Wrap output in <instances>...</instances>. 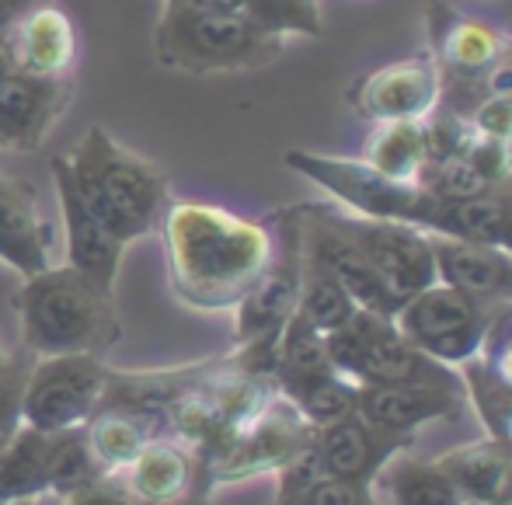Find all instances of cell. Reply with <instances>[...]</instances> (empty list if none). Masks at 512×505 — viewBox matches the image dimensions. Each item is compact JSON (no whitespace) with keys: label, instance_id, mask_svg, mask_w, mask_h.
<instances>
[{"label":"cell","instance_id":"83f0119b","mask_svg":"<svg viewBox=\"0 0 512 505\" xmlns=\"http://www.w3.org/2000/svg\"><path fill=\"white\" fill-rule=\"evenodd\" d=\"M304 244V241H300ZM297 310L314 324L317 331H335L356 314V303H352L349 293L342 290L335 276L324 269L317 258H310L304 251V279H300V300H297Z\"/></svg>","mask_w":512,"mask_h":505},{"label":"cell","instance_id":"d4e9b609","mask_svg":"<svg viewBox=\"0 0 512 505\" xmlns=\"http://www.w3.org/2000/svg\"><path fill=\"white\" fill-rule=\"evenodd\" d=\"M49 453L53 432L21 425L11 443L0 450V505H11L35 495H49Z\"/></svg>","mask_w":512,"mask_h":505},{"label":"cell","instance_id":"2e32d148","mask_svg":"<svg viewBox=\"0 0 512 505\" xmlns=\"http://www.w3.org/2000/svg\"><path fill=\"white\" fill-rule=\"evenodd\" d=\"M411 443H415V436L384 432L373 422H366L359 411H352V415L314 432V457L321 464V471L331 474V478L373 485L377 474L394 457H401Z\"/></svg>","mask_w":512,"mask_h":505},{"label":"cell","instance_id":"6da1fadb","mask_svg":"<svg viewBox=\"0 0 512 505\" xmlns=\"http://www.w3.org/2000/svg\"><path fill=\"white\" fill-rule=\"evenodd\" d=\"M154 234L175 300L203 314L234 310L276 251L272 216H244L203 199H168Z\"/></svg>","mask_w":512,"mask_h":505},{"label":"cell","instance_id":"ba28073f","mask_svg":"<svg viewBox=\"0 0 512 505\" xmlns=\"http://www.w3.org/2000/svg\"><path fill=\"white\" fill-rule=\"evenodd\" d=\"M108 384V363L98 356H35L25 384L21 418L39 432L88 425Z\"/></svg>","mask_w":512,"mask_h":505},{"label":"cell","instance_id":"cb8c5ba5","mask_svg":"<svg viewBox=\"0 0 512 505\" xmlns=\"http://www.w3.org/2000/svg\"><path fill=\"white\" fill-rule=\"evenodd\" d=\"M359 161H366L373 171L394 178V182H418L429 164L425 119L373 122Z\"/></svg>","mask_w":512,"mask_h":505},{"label":"cell","instance_id":"30bf717a","mask_svg":"<svg viewBox=\"0 0 512 505\" xmlns=\"http://www.w3.org/2000/svg\"><path fill=\"white\" fill-rule=\"evenodd\" d=\"M331 206H335V202H331ZM335 220L398 303H405L408 297H415L418 290L436 283L432 234L411 227V223L356 216L342 206H335Z\"/></svg>","mask_w":512,"mask_h":505},{"label":"cell","instance_id":"e575fe53","mask_svg":"<svg viewBox=\"0 0 512 505\" xmlns=\"http://www.w3.org/2000/svg\"><path fill=\"white\" fill-rule=\"evenodd\" d=\"M467 119H471V129L478 136H492V140L512 143V98L485 95L467 112Z\"/></svg>","mask_w":512,"mask_h":505},{"label":"cell","instance_id":"52a82bcc","mask_svg":"<svg viewBox=\"0 0 512 505\" xmlns=\"http://www.w3.org/2000/svg\"><path fill=\"white\" fill-rule=\"evenodd\" d=\"M492 310L446 283H432L408 297L394 314L398 331L429 359L460 370L481 352Z\"/></svg>","mask_w":512,"mask_h":505},{"label":"cell","instance_id":"4dcf8cb0","mask_svg":"<svg viewBox=\"0 0 512 505\" xmlns=\"http://www.w3.org/2000/svg\"><path fill=\"white\" fill-rule=\"evenodd\" d=\"M35 356L28 349L14 352L7 359L4 373H0V450L14 439V432L25 425L21 418V401H25V384H28V373H32Z\"/></svg>","mask_w":512,"mask_h":505},{"label":"cell","instance_id":"ac0fdd59","mask_svg":"<svg viewBox=\"0 0 512 505\" xmlns=\"http://www.w3.org/2000/svg\"><path fill=\"white\" fill-rule=\"evenodd\" d=\"M126 488L147 505H178L213 495L209 485V467L203 464L192 446L178 443L171 436H161L126 467L119 471Z\"/></svg>","mask_w":512,"mask_h":505},{"label":"cell","instance_id":"7c38bea8","mask_svg":"<svg viewBox=\"0 0 512 505\" xmlns=\"http://www.w3.org/2000/svg\"><path fill=\"white\" fill-rule=\"evenodd\" d=\"M0 49L21 74L39 81H74L81 32L56 0H32L0 25Z\"/></svg>","mask_w":512,"mask_h":505},{"label":"cell","instance_id":"74e56055","mask_svg":"<svg viewBox=\"0 0 512 505\" xmlns=\"http://www.w3.org/2000/svg\"><path fill=\"white\" fill-rule=\"evenodd\" d=\"M182 4L213 7V11H244V0H182Z\"/></svg>","mask_w":512,"mask_h":505},{"label":"cell","instance_id":"f1b7e54d","mask_svg":"<svg viewBox=\"0 0 512 505\" xmlns=\"http://www.w3.org/2000/svg\"><path fill=\"white\" fill-rule=\"evenodd\" d=\"M105 467L95 460L88 446V436L81 429L53 432V453H49V495L67 499V495L81 492L95 478H102Z\"/></svg>","mask_w":512,"mask_h":505},{"label":"cell","instance_id":"5bb4252c","mask_svg":"<svg viewBox=\"0 0 512 505\" xmlns=\"http://www.w3.org/2000/svg\"><path fill=\"white\" fill-rule=\"evenodd\" d=\"M443 98V74L429 49L370 70L349 91V105L370 122L425 119Z\"/></svg>","mask_w":512,"mask_h":505},{"label":"cell","instance_id":"7a4b0ae2","mask_svg":"<svg viewBox=\"0 0 512 505\" xmlns=\"http://www.w3.org/2000/svg\"><path fill=\"white\" fill-rule=\"evenodd\" d=\"M21 349L32 356H98L105 359L119 345L122 321L115 310V290L98 286L74 265H49L28 276L14 293Z\"/></svg>","mask_w":512,"mask_h":505},{"label":"cell","instance_id":"60d3db41","mask_svg":"<svg viewBox=\"0 0 512 505\" xmlns=\"http://www.w3.org/2000/svg\"><path fill=\"white\" fill-rule=\"evenodd\" d=\"M0 25H4V21H0Z\"/></svg>","mask_w":512,"mask_h":505},{"label":"cell","instance_id":"277c9868","mask_svg":"<svg viewBox=\"0 0 512 505\" xmlns=\"http://www.w3.org/2000/svg\"><path fill=\"white\" fill-rule=\"evenodd\" d=\"M154 49L164 67L182 74H237L276 63L286 42L258 28L248 11H213L164 0Z\"/></svg>","mask_w":512,"mask_h":505},{"label":"cell","instance_id":"9a60e30c","mask_svg":"<svg viewBox=\"0 0 512 505\" xmlns=\"http://www.w3.org/2000/svg\"><path fill=\"white\" fill-rule=\"evenodd\" d=\"M74 98V81H39L7 63L0 49V154H32L46 143Z\"/></svg>","mask_w":512,"mask_h":505},{"label":"cell","instance_id":"3957f363","mask_svg":"<svg viewBox=\"0 0 512 505\" xmlns=\"http://www.w3.org/2000/svg\"><path fill=\"white\" fill-rule=\"evenodd\" d=\"M60 161L91 213L126 248L157 230L171 199V185L154 161L126 150L102 126H91L74 150L60 154Z\"/></svg>","mask_w":512,"mask_h":505},{"label":"cell","instance_id":"ffe728a7","mask_svg":"<svg viewBox=\"0 0 512 505\" xmlns=\"http://www.w3.org/2000/svg\"><path fill=\"white\" fill-rule=\"evenodd\" d=\"M436 255V283L460 290L481 307L499 310L512 303V255L495 244L460 241V237L432 234Z\"/></svg>","mask_w":512,"mask_h":505},{"label":"cell","instance_id":"44dd1931","mask_svg":"<svg viewBox=\"0 0 512 505\" xmlns=\"http://www.w3.org/2000/svg\"><path fill=\"white\" fill-rule=\"evenodd\" d=\"M0 262L18 276H39L53 265V223L42 216L28 182L0 171Z\"/></svg>","mask_w":512,"mask_h":505},{"label":"cell","instance_id":"8992f818","mask_svg":"<svg viewBox=\"0 0 512 505\" xmlns=\"http://www.w3.org/2000/svg\"><path fill=\"white\" fill-rule=\"evenodd\" d=\"M328 359L352 384H443L464 387L460 370L429 359L398 331L394 317L356 310L342 328L324 335Z\"/></svg>","mask_w":512,"mask_h":505},{"label":"cell","instance_id":"7402d4cb","mask_svg":"<svg viewBox=\"0 0 512 505\" xmlns=\"http://www.w3.org/2000/svg\"><path fill=\"white\" fill-rule=\"evenodd\" d=\"M436 467L453 481L464 505H512V446L478 439L443 453Z\"/></svg>","mask_w":512,"mask_h":505},{"label":"cell","instance_id":"8d00e7d4","mask_svg":"<svg viewBox=\"0 0 512 505\" xmlns=\"http://www.w3.org/2000/svg\"><path fill=\"white\" fill-rule=\"evenodd\" d=\"M485 88L488 95H502V98H512V49L488 70L485 77Z\"/></svg>","mask_w":512,"mask_h":505},{"label":"cell","instance_id":"e0dca14e","mask_svg":"<svg viewBox=\"0 0 512 505\" xmlns=\"http://www.w3.org/2000/svg\"><path fill=\"white\" fill-rule=\"evenodd\" d=\"M467 408V387L443 384H370L359 387L356 411L384 432L418 436L429 422H457Z\"/></svg>","mask_w":512,"mask_h":505},{"label":"cell","instance_id":"ab89813d","mask_svg":"<svg viewBox=\"0 0 512 505\" xmlns=\"http://www.w3.org/2000/svg\"><path fill=\"white\" fill-rule=\"evenodd\" d=\"M509 42H512V35H509Z\"/></svg>","mask_w":512,"mask_h":505},{"label":"cell","instance_id":"603a6c76","mask_svg":"<svg viewBox=\"0 0 512 505\" xmlns=\"http://www.w3.org/2000/svg\"><path fill=\"white\" fill-rule=\"evenodd\" d=\"M84 436L105 471H126L154 439L168 436V422L126 404H98V411L84 425Z\"/></svg>","mask_w":512,"mask_h":505},{"label":"cell","instance_id":"f546056e","mask_svg":"<svg viewBox=\"0 0 512 505\" xmlns=\"http://www.w3.org/2000/svg\"><path fill=\"white\" fill-rule=\"evenodd\" d=\"M244 11L258 28L276 39H321L324 14L321 0H244Z\"/></svg>","mask_w":512,"mask_h":505},{"label":"cell","instance_id":"d6a6232c","mask_svg":"<svg viewBox=\"0 0 512 505\" xmlns=\"http://www.w3.org/2000/svg\"><path fill=\"white\" fill-rule=\"evenodd\" d=\"M269 505H377V499H373V485L321 474L304 492L290 495V499H276Z\"/></svg>","mask_w":512,"mask_h":505},{"label":"cell","instance_id":"f35d334b","mask_svg":"<svg viewBox=\"0 0 512 505\" xmlns=\"http://www.w3.org/2000/svg\"><path fill=\"white\" fill-rule=\"evenodd\" d=\"M7 359H11V356H7V352H4V345H0V373H4V366H7Z\"/></svg>","mask_w":512,"mask_h":505},{"label":"cell","instance_id":"836d02e7","mask_svg":"<svg viewBox=\"0 0 512 505\" xmlns=\"http://www.w3.org/2000/svg\"><path fill=\"white\" fill-rule=\"evenodd\" d=\"M464 161L471 164V168L478 171L492 189H499L502 182H509L512 178V143L474 133V143L467 147Z\"/></svg>","mask_w":512,"mask_h":505},{"label":"cell","instance_id":"1f68e13d","mask_svg":"<svg viewBox=\"0 0 512 505\" xmlns=\"http://www.w3.org/2000/svg\"><path fill=\"white\" fill-rule=\"evenodd\" d=\"M481 363V370L512 391V303L492 310V321H488V335L481 352L474 356Z\"/></svg>","mask_w":512,"mask_h":505},{"label":"cell","instance_id":"9c48e42d","mask_svg":"<svg viewBox=\"0 0 512 505\" xmlns=\"http://www.w3.org/2000/svg\"><path fill=\"white\" fill-rule=\"evenodd\" d=\"M272 227H276V251H272L269 269L262 272L251 293L234 307V342H276L283 324L297 310L300 279H304V244H300L297 209H276Z\"/></svg>","mask_w":512,"mask_h":505},{"label":"cell","instance_id":"5b68a950","mask_svg":"<svg viewBox=\"0 0 512 505\" xmlns=\"http://www.w3.org/2000/svg\"><path fill=\"white\" fill-rule=\"evenodd\" d=\"M283 161L290 164L297 175L314 182L331 202L356 216H370V220H394L411 223V227L436 234L439 209L443 196L429 192L418 182H394V178L373 171L359 157L342 154H314V150H286Z\"/></svg>","mask_w":512,"mask_h":505},{"label":"cell","instance_id":"484cf974","mask_svg":"<svg viewBox=\"0 0 512 505\" xmlns=\"http://www.w3.org/2000/svg\"><path fill=\"white\" fill-rule=\"evenodd\" d=\"M276 387H279V394H286V398L297 404L300 415H304L314 429H324V425L352 415L359 404V384L342 377L335 366L321 373H307V377L276 380Z\"/></svg>","mask_w":512,"mask_h":505},{"label":"cell","instance_id":"4fadbf2b","mask_svg":"<svg viewBox=\"0 0 512 505\" xmlns=\"http://www.w3.org/2000/svg\"><path fill=\"white\" fill-rule=\"evenodd\" d=\"M429 35V53L436 56L439 74H443V98L439 101H453L464 88L488 95V70L512 49L506 32L453 11L443 0H432L429 4Z\"/></svg>","mask_w":512,"mask_h":505},{"label":"cell","instance_id":"4316f807","mask_svg":"<svg viewBox=\"0 0 512 505\" xmlns=\"http://www.w3.org/2000/svg\"><path fill=\"white\" fill-rule=\"evenodd\" d=\"M377 478L394 505H464L453 481L436 467V460L394 457Z\"/></svg>","mask_w":512,"mask_h":505},{"label":"cell","instance_id":"d590c367","mask_svg":"<svg viewBox=\"0 0 512 505\" xmlns=\"http://www.w3.org/2000/svg\"><path fill=\"white\" fill-rule=\"evenodd\" d=\"M63 505H140V499L129 492L119 471H105L102 478H95L91 485H84L81 492L67 495Z\"/></svg>","mask_w":512,"mask_h":505},{"label":"cell","instance_id":"d6986e66","mask_svg":"<svg viewBox=\"0 0 512 505\" xmlns=\"http://www.w3.org/2000/svg\"><path fill=\"white\" fill-rule=\"evenodd\" d=\"M53 171V185H56V199H60V213H63V234H67V265H74L77 272L91 276L98 286L115 290V276H119L122 265V251L126 244L98 220L88 209V202L81 199V192L74 189L67 168H63L60 157L49 161Z\"/></svg>","mask_w":512,"mask_h":505},{"label":"cell","instance_id":"8fae6325","mask_svg":"<svg viewBox=\"0 0 512 505\" xmlns=\"http://www.w3.org/2000/svg\"><path fill=\"white\" fill-rule=\"evenodd\" d=\"M314 432L317 429L300 415L297 404L276 391V398L258 411L255 422L230 443V450L209 464V485L220 488L258 478V474H276L314 443Z\"/></svg>","mask_w":512,"mask_h":505}]
</instances>
